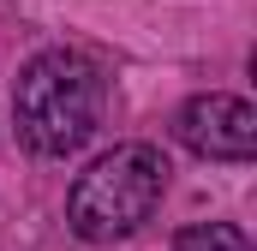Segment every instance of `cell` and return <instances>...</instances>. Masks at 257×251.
<instances>
[{
	"label": "cell",
	"instance_id": "obj_1",
	"mask_svg": "<svg viewBox=\"0 0 257 251\" xmlns=\"http://www.w3.org/2000/svg\"><path fill=\"white\" fill-rule=\"evenodd\" d=\"M108 108V78L84 48H42L18 66L12 84V126L18 144L36 156H78Z\"/></svg>",
	"mask_w": 257,
	"mask_h": 251
},
{
	"label": "cell",
	"instance_id": "obj_2",
	"mask_svg": "<svg viewBox=\"0 0 257 251\" xmlns=\"http://www.w3.org/2000/svg\"><path fill=\"white\" fill-rule=\"evenodd\" d=\"M162 191H168V156L156 144H114L72 180L66 221L84 245H114L156 215Z\"/></svg>",
	"mask_w": 257,
	"mask_h": 251
},
{
	"label": "cell",
	"instance_id": "obj_3",
	"mask_svg": "<svg viewBox=\"0 0 257 251\" xmlns=\"http://www.w3.org/2000/svg\"><path fill=\"white\" fill-rule=\"evenodd\" d=\"M174 132L186 150L209 156V162H251L257 156V108L245 96H227V90L192 96L174 114Z\"/></svg>",
	"mask_w": 257,
	"mask_h": 251
},
{
	"label": "cell",
	"instance_id": "obj_4",
	"mask_svg": "<svg viewBox=\"0 0 257 251\" xmlns=\"http://www.w3.org/2000/svg\"><path fill=\"white\" fill-rule=\"evenodd\" d=\"M174 251H251V239L227 221H203V227H186L174 233Z\"/></svg>",
	"mask_w": 257,
	"mask_h": 251
}]
</instances>
